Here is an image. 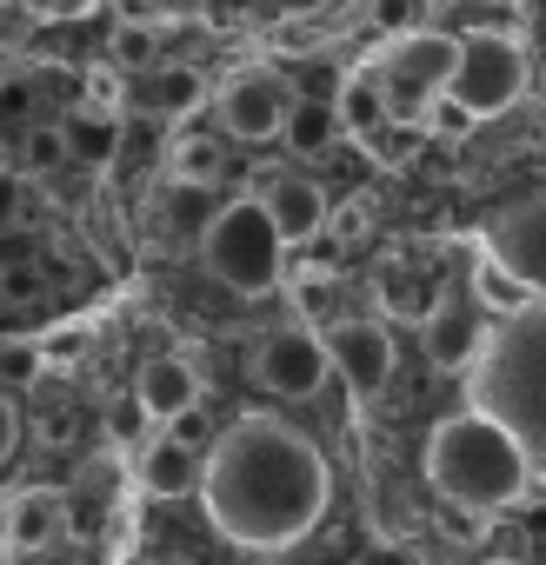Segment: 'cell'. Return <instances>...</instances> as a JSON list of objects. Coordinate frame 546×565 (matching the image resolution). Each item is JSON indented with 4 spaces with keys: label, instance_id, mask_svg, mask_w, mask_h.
I'll use <instances>...</instances> for the list:
<instances>
[{
    "label": "cell",
    "instance_id": "1",
    "mask_svg": "<svg viewBox=\"0 0 546 565\" xmlns=\"http://www.w3.org/2000/svg\"><path fill=\"white\" fill-rule=\"evenodd\" d=\"M327 505H334V466L301 426L246 413L213 439L200 472V512L213 539L240 552H294L327 519Z\"/></svg>",
    "mask_w": 546,
    "mask_h": 565
},
{
    "label": "cell",
    "instance_id": "2",
    "mask_svg": "<svg viewBox=\"0 0 546 565\" xmlns=\"http://www.w3.org/2000/svg\"><path fill=\"white\" fill-rule=\"evenodd\" d=\"M427 479L447 499H473L486 512H506L533 492L539 472H533V452L519 446V433L506 419H493L486 406H466L427 433Z\"/></svg>",
    "mask_w": 546,
    "mask_h": 565
},
{
    "label": "cell",
    "instance_id": "3",
    "mask_svg": "<svg viewBox=\"0 0 546 565\" xmlns=\"http://www.w3.org/2000/svg\"><path fill=\"white\" fill-rule=\"evenodd\" d=\"M466 399L506 419L533 452V472L546 479V300L486 333L480 360L466 366Z\"/></svg>",
    "mask_w": 546,
    "mask_h": 565
},
{
    "label": "cell",
    "instance_id": "4",
    "mask_svg": "<svg viewBox=\"0 0 546 565\" xmlns=\"http://www.w3.org/2000/svg\"><path fill=\"white\" fill-rule=\"evenodd\" d=\"M287 246L294 239L281 233V220L266 213V200L240 193V200H227L213 213V226L200 239V259H207V273L220 279V287H233L240 300H260V294H273L287 279Z\"/></svg>",
    "mask_w": 546,
    "mask_h": 565
},
{
    "label": "cell",
    "instance_id": "5",
    "mask_svg": "<svg viewBox=\"0 0 546 565\" xmlns=\"http://www.w3.org/2000/svg\"><path fill=\"white\" fill-rule=\"evenodd\" d=\"M460 67V34L447 28H420V34H393V47L380 54V87H387V114L407 127H427V107L453 87Z\"/></svg>",
    "mask_w": 546,
    "mask_h": 565
},
{
    "label": "cell",
    "instance_id": "6",
    "mask_svg": "<svg viewBox=\"0 0 546 565\" xmlns=\"http://www.w3.org/2000/svg\"><path fill=\"white\" fill-rule=\"evenodd\" d=\"M447 94H460L480 120H500L526 94V47H519V34H500V28L460 34V67H453Z\"/></svg>",
    "mask_w": 546,
    "mask_h": 565
},
{
    "label": "cell",
    "instance_id": "7",
    "mask_svg": "<svg viewBox=\"0 0 546 565\" xmlns=\"http://www.w3.org/2000/svg\"><path fill=\"white\" fill-rule=\"evenodd\" d=\"M334 373V353H327V333L294 320L281 333H266L260 353H253V380L273 393V399H314L321 380Z\"/></svg>",
    "mask_w": 546,
    "mask_h": 565
},
{
    "label": "cell",
    "instance_id": "8",
    "mask_svg": "<svg viewBox=\"0 0 546 565\" xmlns=\"http://www.w3.org/2000/svg\"><path fill=\"white\" fill-rule=\"evenodd\" d=\"M287 107H294V87L281 67H240L227 87H220V127L246 147L260 140H281L287 134Z\"/></svg>",
    "mask_w": 546,
    "mask_h": 565
},
{
    "label": "cell",
    "instance_id": "9",
    "mask_svg": "<svg viewBox=\"0 0 546 565\" xmlns=\"http://www.w3.org/2000/svg\"><path fill=\"white\" fill-rule=\"evenodd\" d=\"M327 353H334V373L360 393V399H374L387 380H393V320H334L327 327Z\"/></svg>",
    "mask_w": 546,
    "mask_h": 565
},
{
    "label": "cell",
    "instance_id": "10",
    "mask_svg": "<svg viewBox=\"0 0 546 565\" xmlns=\"http://www.w3.org/2000/svg\"><path fill=\"white\" fill-rule=\"evenodd\" d=\"M427 333V360L440 366V373H466L473 360H480V347H486V307H480V294L473 287H447L440 294V307H433V320L420 327Z\"/></svg>",
    "mask_w": 546,
    "mask_h": 565
},
{
    "label": "cell",
    "instance_id": "11",
    "mask_svg": "<svg viewBox=\"0 0 546 565\" xmlns=\"http://www.w3.org/2000/svg\"><path fill=\"white\" fill-rule=\"evenodd\" d=\"M526 287L546 300V193H526V200H513L486 233H480Z\"/></svg>",
    "mask_w": 546,
    "mask_h": 565
},
{
    "label": "cell",
    "instance_id": "12",
    "mask_svg": "<svg viewBox=\"0 0 546 565\" xmlns=\"http://www.w3.org/2000/svg\"><path fill=\"white\" fill-rule=\"evenodd\" d=\"M200 472H207V459L193 452V439H180L167 426L134 452V479L147 499H187V492H200Z\"/></svg>",
    "mask_w": 546,
    "mask_h": 565
},
{
    "label": "cell",
    "instance_id": "13",
    "mask_svg": "<svg viewBox=\"0 0 546 565\" xmlns=\"http://www.w3.org/2000/svg\"><path fill=\"white\" fill-rule=\"evenodd\" d=\"M260 200H266V213L281 220V233H287L294 246H301V239H321L327 220H334L321 180H307V173H260Z\"/></svg>",
    "mask_w": 546,
    "mask_h": 565
},
{
    "label": "cell",
    "instance_id": "14",
    "mask_svg": "<svg viewBox=\"0 0 546 565\" xmlns=\"http://www.w3.org/2000/svg\"><path fill=\"white\" fill-rule=\"evenodd\" d=\"M8 558H34L41 545H54L61 532H74V519H67V492H54V486H21L14 499H8Z\"/></svg>",
    "mask_w": 546,
    "mask_h": 565
},
{
    "label": "cell",
    "instance_id": "15",
    "mask_svg": "<svg viewBox=\"0 0 546 565\" xmlns=\"http://www.w3.org/2000/svg\"><path fill=\"white\" fill-rule=\"evenodd\" d=\"M134 393L154 406V419H160V426H180V419L200 406V373H193L187 360L160 353V360H147V366L134 373Z\"/></svg>",
    "mask_w": 546,
    "mask_h": 565
},
{
    "label": "cell",
    "instance_id": "16",
    "mask_svg": "<svg viewBox=\"0 0 546 565\" xmlns=\"http://www.w3.org/2000/svg\"><path fill=\"white\" fill-rule=\"evenodd\" d=\"M120 492H127L120 446H107L101 459L81 466V479H74V492H67V519H74V532H101V519L120 505Z\"/></svg>",
    "mask_w": 546,
    "mask_h": 565
},
{
    "label": "cell",
    "instance_id": "17",
    "mask_svg": "<svg viewBox=\"0 0 546 565\" xmlns=\"http://www.w3.org/2000/svg\"><path fill=\"white\" fill-rule=\"evenodd\" d=\"M220 200H213V180H174L160 186V226H167V246H200L207 226H213Z\"/></svg>",
    "mask_w": 546,
    "mask_h": 565
},
{
    "label": "cell",
    "instance_id": "18",
    "mask_svg": "<svg viewBox=\"0 0 546 565\" xmlns=\"http://www.w3.org/2000/svg\"><path fill=\"white\" fill-rule=\"evenodd\" d=\"M466 287L480 294V307H486L493 320H513V313L539 307V294L526 287V279H519V273H513V266H506V259H500V253H493L486 239L473 246V266H466Z\"/></svg>",
    "mask_w": 546,
    "mask_h": 565
},
{
    "label": "cell",
    "instance_id": "19",
    "mask_svg": "<svg viewBox=\"0 0 546 565\" xmlns=\"http://www.w3.org/2000/svg\"><path fill=\"white\" fill-rule=\"evenodd\" d=\"M61 134H67V153H74V167H114L120 160V114H107V107H94V100H74L67 114H61Z\"/></svg>",
    "mask_w": 546,
    "mask_h": 565
},
{
    "label": "cell",
    "instance_id": "20",
    "mask_svg": "<svg viewBox=\"0 0 546 565\" xmlns=\"http://www.w3.org/2000/svg\"><path fill=\"white\" fill-rule=\"evenodd\" d=\"M340 120H347V134H354L360 147L380 140V127L393 120V114H387V87H380V61H367V67L347 74V87H340Z\"/></svg>",
    "mask_w": 546,
    "mask_h": 565
},
{
    "label": "cell",
    "instance_id": "21",
    "mask_svg": "<svg viewBox=\"0 0 546 565\" xmlns=\"http://www.w3.org/2000/svg\"><path fill=\"white\" fill-rule=\"evenodd\" d=\"M340 134H347L340 100H301V94H294V107H287V134H281V147H287L294 160H321Z\"/></svg>",
    "mask_w": 546,
    "mask_h": 565
},
{
    "label": "cell",
    "instance_id": "22",
    "mask_svg": "<svg viewBox=\"0 0 546 565\" xmlns=\"http://www.w3.org/2000/svg\"><path fill=\"white\" fill-rule=\"evenodd\" d=\"M374 294H380V313H387L393 327H427L447 287H427V279H420V273H407V266H387Z\"/></svg>",
    "mask_w": 546,
    "mask_h": 565
},
{
    "label": "cell",
    "instance_id": "23",
    "mask_svg": "<svg viewBox=\"0 0 546 565\" xmlns=\"http://www.w3.org/2000/svg\"><path fill=\"white\" fill-rule=\"evenodd\" d=\"M200 107H207V74H200L193 61H160V67H154V114L187 120V114H200Z\"/></svg>",
    "mask_w": 546,
    "mask_h": 565
},
{
    "label": "cell",
    "instance_id": "24",
    "mask_svg": "<svg viewBox=\"0 0 546 565\" xmlns=\"http://www.w3.org/2000/svg\"><path fill=\"white\" fill-rule=\"evenodd\" d=\"M287 307H294V320H307V327H334L340 320V279L327 273V266H307V273H294L287 279Z\"/></svg>",
    "mask_w": 546,
    "mask_h": 565
},
{
    "label": "cell",
    "instance_id": "25",
    "mask_svg": "<svg viewBox=\"0 0 546 565\" xmlns=\"http://www.w3.org/2000/svg\"><path fill=\"white\" fill-rule=\"evenodd\" d=\"M167 173H174V180H220V173H227V147H220L213 134H180V140L167 147Z\"/></svg>",
    "mask_w": 546,
    "mask_h": 565
},
{
    "label": "cell",
    "instance_id": "26",
    "mask_svg": "<svg viewBox=\"0 0 546 565\" xmlns=\"http://www.w3.org/2000/svg\"><path fill=\"white\" fill-rule=\"evenodd\" d=\"M154 433H160L154 406H147L140 393H120V399H114V413H107V446H120V452H140Z\"/></svg>",
    "mask_w": 546,
    "mask_h": 565
},
{
    "label": "cell",
    "instance_id": "27",
    "mask_svg": "<svg viewBox=\"0 0 546 565\" xmlns=\"http://www.w3.org/2000/svg\"><path fill=\"white\" fill-rule=\"evenodd\" d=\"M486 519H493V512L473 505V499H447V492L433 499V525H440L447 545H480V539H486Z\"/></svg>",
    "mask_w": 546,
    "mask_h": 565
},
{
    "label": "cell",
    "instance_id": "28",
    "mask_svg": "<svg viewBox=\"0 0 546 565\" xmlns=\"http://www.w3.org/2000/svg\"><path fill=\"white\" fill-rule=\"evenodd\" d=\"M433 14H466V21H460V34H473V28L519 34V8H513V0H433Z\"/></svg>",
    "mask_w": 546,
    "mask_h": 565
},
{
    "label": "cell",
    "instance_id": "29",
    "mask_svg": "<svg viewBox=\"0 0 546 565\" xmlns=\"http://www.w3.org/2000/svg\"><path fill=\"white\" fill-rule=\"evenodd\" d=\"M347 74H354V67H340V61H294V67H287V87H294L301 100H340Z\"/></svg>",
    "mask_w": 546,
    "mask_h": 565
},
{
    "label": "cell",
    "instance_id": "30",
    "mask_svg": "<svg viewBox=\"0 0 546 565\" xmlns=\"http://www.w3.org/2000/svg\"><path fill=\"white\" fill-rule=\"evenodd\" d=\"M81 100H94V107H107V114H127V67L107 54V61H94L87 74H81Z\"/></svg>",
    "mask_w": 546,
    "mask_h": 565
},
{
    "label": "cell",
    "instance_id": "31",
    "mask_svg": "<svg viewBox=\"0 0 546 565\" xmlns=\"http://www.w3.org/2000/svg\"><path fill=\"white\" fill-rule=\"evenodd\" d=\"M61 160H74V153H67V134H61V127H28V140H21V167L48 180Z\"/></svg>",
    "mask_w": 546,
    "mask_h": 565
},
{
    "label": "cell",
    "instance_id": "32",
    "mask_svg": "<svg viewBox=\"0 0 546 565\" xmlns=\"http://www.w3.org/2000/svg\"><path fill=\"white\" fill-rule=\"evenodd\" d=\"M107 54H114L120 67H160V41H154V28H140V21H127V28H114V41H107Z\"/></svg>",
    "mask_w": 546,
    "mask_h": 565
},
{
    "label": "cell",
    "instance_id": "33",
    "mask_svg": "<svg viewBox=\"0 0 546 565\" xmlns=\"http://www.w3.org/2000/svg\"><path fill=\"white\" fill-rule=\"evenodd\" d=\"M473 127H480V114H473L460 94H440V100L427 107V134H433V140H466Z\"/></svg>",
    "mask_w": 546,
    "mask_h": 565
},
{
    "label": "cell",
    "instance_id": "34",
    "mask_svg": "<svg viewBox=\"0 0 546 565\" xmlns=\"http://www.w3.org/2000/svg\"><path fill=\"white\" fill-rule=\"evenodd\" d=\"M41 373H48L41 340H14V347H0V380H8V386H34Z\"/></svg>",
    "mask_w": 546,
    "mask_h": 565
},
{
    "label": "cell",
    "instance_id": "35",
    "mask_svg": "<svg viewBox=\"0 0 546 565\" xmlns=\"http://www.w3.org/2000/svg\"><path fill=\"white\" fill-rule=\"evenodd\" d=\"M41 353H48V366H74V360L87 353V333H81V327H61V333L41 340Z\"/></svg>",
    "mask_w": 546,
    "mask_h": 565
},
{
    "label": "cell",
    "instance_id": "36",
    "mask_svg": "<svg viewBox=\"0 0 546 565\" xmlns=\"http://www.w3.org/2000/svg\"><path fill=\"white\" fill-rule=\"evenodd\" d=\"M21 8L34 21H81V14H94V0H21Z\"/></svg>",
    "mask_w": 546,
    "mask_h": 565
},
{
    "label": "cell",
    "instance_id": "37",
    "mask_svg": "<svg viewBox=\"0 0 546 565\" xmlns=\"http://www.w3.org/2000/svg\"><path fill=\"white\" fill-rule=\"evenodd\" d=\"M407 21H413V0H374V28L380 34H407Z\"/></svg>",
    "mask_w": 546,
    "mask_h": 565
},
{
    "label": "cell",
    "instance_id": "38",
    "mask_svg": "<svg viewBox=\"0 0 546 565\" xmlns=\"http://www.w3.org/2000/svg\"><path fill=\"white\" fill-rule=\"evenodd\" d=\"M21 452V413H14V399L0 393V466H8Z\"/></svg>",
    "mask_w": 546,
    "mask_h": 565
},
{
    "label": "cell",
    "instance_id": "39",
    "mask_svg": "<svg viewBox=\"0 0 546 565\" xmlns=\"http://www.w3.org/2000/svg\"><path fill=\"white\" fill-rule=\"evenodd\" d=\"M21 206H28V180H14L8 167H0V226L21 220Z\"/></svg>",
    "mask_w": 546,
    "mask_h": 565
},
{
    "label": "cell",
    "instance_id": "40",
    "mask_svg": "<svg viewBox=\"0 0 546 565\" xmlns=\"http://www.w3.org/2000/svg\"><path fill=\"white\" fill-rule=\"evenodd\" d=\"M360 220H367V200H354V206H340V213L327 220V233H340V239H354V233H360Z\"/></svg>",
    "mask_w": 546,
    "mask_h": 565
},
{
    "label": "cell",
    "instance_id": "41",
    "mask_svg": "<svg viewBox=\"0 0 546 565\" xmlns=\"http://www.w3.org/2000/svg\"><path fill=\"white\" fill-rule=\"evenodd\" d=\"M273 8H281V14H294V21H307V14H327L334 0H273Z\"/></svg>",
    "mask_w": 546,
    "mask_h": 565
},
{
    "label": "cell",
    "instance_id": "42",
    "mask_svg": "<svg viewBox=\"0 0 546 565\" xmlns=\"http://www.w3.org/2000/svg\"><path fill=\"white\" fill-rule=\"evenodd\" d=\"M8 519H14V512H8V499H0V552H8Z\"/></svg>",
    "mask_w": 546,
    "mask_h": 565
},
{
    "label": "cell",
    "instance_id": "43",
    "mask_svg": "<svg viewBox=\"0 0 546 565\" xmlns=\"http://www.w3.org/2000/svg\"><path fill=\"white\" fill-rule=\"evenodd\" d=\"M0 167H8V153H0Z\"/></svg>",
    "mask_w": 546,
    "mask_h": 565
},
{
    "label": "cell",
    "instance_id": "44",
    "mask_svg": "<svg viewBox=\"0 0 546 565\" xmlns=\"http://www.w3.org/2000/svg\"><path fill=\"white\" fill-rule=\"evenodd\" d=\"M0 8H8V0H0Z\"/></svg>",
    "mask_w": 546,
    "mask_h": 565
}]
</instances>
